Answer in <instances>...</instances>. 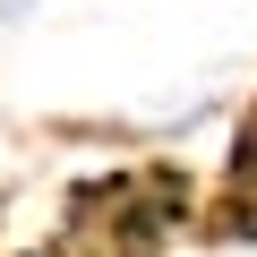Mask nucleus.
Instances as JSON below:
<instances>
[{"label":"nucleus","mask_w":257,"mask_h":257,"mask_svg":"<svg viewBox=\"0 0 257 257\" xmlns=\"http://www.w3.org/2000/svg\"><path fill=\"white\" fill-rule=\"evenodd\" d=\"M206 189L180 155H146V163H120L94 172L60 197V240L69 257H163L180 231H197Z\"/></svg>","instance_id":"nucleus-1"},{"label":"nucleus","mask_w":257,"mask_h":257,"mask_svg":"<svg viewBox=\"0 0 257 257\" xmlns=\"http://www.w3.org/2000/svg\"><path fill=\"white\" fill-rule=\"evenodd\" d=\"M197 240L214 248H257V94L240 103L231 138H223V172H214V197L197 214Z\"/></svg>","instance_id":"nucleus-2"},{"label":"nucleus","mask_w":257,"mask_h":257,"mask_svg":"<svg viewBox=\"0 0 257 257\" xmlns=\"http://www.w3.org/2000/svg\"><path fill=\"white\" fill-rule=\"evenodd\" d=\"M43 9H52V0H0V35H18V26H35Z\"/></svg>","instance_id":"nucleus-3"},{"label":"nucleus","mask_w":257,"mask_h":257,"mask_svg":"<svg viewBox=\"0 0 257 257\" xmlns=\"http://www.w3.org/2000/svg\"><path fill=\"white\" fill-rule=\"evenodd\" d=\"M9 257H69V240L52 231V240H35V248H9Z\"/></svg>","instance_id":"nucleus-4"}]
</instances>
